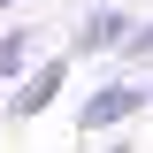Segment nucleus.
<instances>
[{
  "instance_id": "7ed1b4c3",
  "label": "nucleus",
  "mask_w": 153,
  "mask_h": 153,
  "mask_svg": "<svg viewBox=\"0 0 153 153\" xmlns=\"http://www.w3.org/2000/svg\"><path fill=\"white\" fill-rule=\"evenodd\" d=\"M123 38H130V16L123 8H92L76 23V38H69V61L76 54H123Z\"/></svg>"
},
{
  "instance_id": "f257e3e1",
  "label": "nucleus",
  "mask_w": 153,
  "mask_h": 153,
  "mask_svg": "<svg viewBox=\"0 0 153 153\" xmlns=\"http://www.w3.org/2000/svg\"><path fill=\"white\" fill-rule=\"evenodd\" d=\"M146 100H153V84H130V76H115V84H100V92H84V100H76V130H84V138L123 130V123H130Z\"/></svg>"
},
{
  "instance_id": "20e7f679",
  "label": "nucleus",
  "mask_w": 153,
  "mask_h": 153,
  "mask_svg": "<svg viewBox=\"0 0 153 153\" xmlns=\"http://www.w3.org/2000/svg\"><path fill=\"white\" fill-rule=\"evenodd\" d=\"M31 69V31H0V84H16Z\"/></svg>"
},
{
  "instance_id": "39448f33",
  "label": "nucleus",
  "mask_w": 153,
  "mask_h": 153,
  "mask_svg": "<svg viewBox=\"0 0 153 153\" xmlns=\"http://www.w3.org/2000/svg\"><path fill=\"white\" fill-rule=\"evenodd\" d=\"M0 8H16V0H0Z\"/></svg>"
},
{
  "instance_id": "f03ea898",
  "label": "nucleus",
  "mask_w": 153,
  "mask_h": 153,
  "mask_svg": "<svg viewBox=\"0 0 153 153\" xmlns=\"http://www.w3.org/2000/svg\"><path fill=\"white\" fill-rule=\"evenodd\" d=\"M61 84H69V54H46L38 69H23V76H16V100H8V115H16V123L46 115V107L61 100Z\"/></svg>"
}]
</instances>
